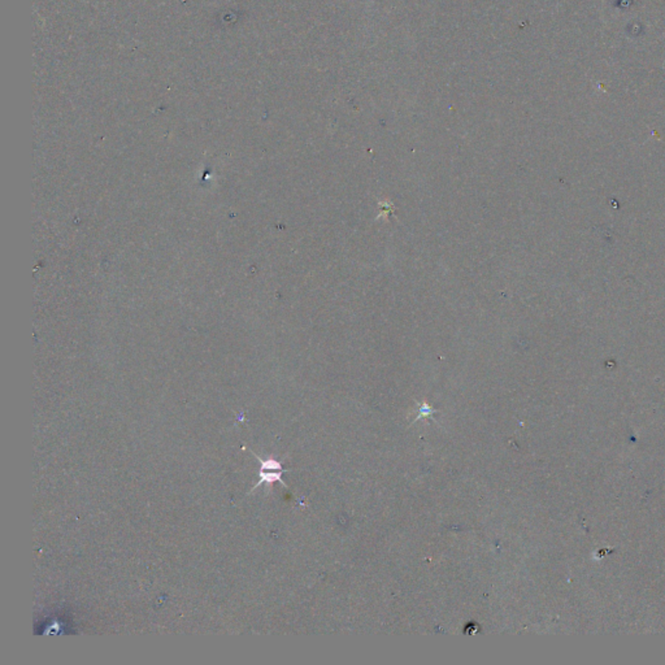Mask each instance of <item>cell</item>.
<instances>
[{"mask_svg":"<svg viewBox=\"0 0 665 665\" xmlns=\"http://www.w3.org/2000/svg\"><path fill=\"white\" fill-rule=\"evenodd\" d=\"M434 412H435V410H433L431 406H428V404H422V406H420V412H419V417H417V419H420V417H428V416H431Z\"/></svg>","mask_w":665,"mask_h":665,"instance_id":"2","label":"cell"},{"mask_svg":"<svg viewBox=\"0 0 665 665\" xmlns=\"http://www.w3.org/2000/svg\"><path fill=\"white\" fill-rule=\"evenodd\" d=\"M256 459L259 460L260 464H262L260 473H259L260 481L255 485L254 489L253 490L257 489V488H259L260 485H263L264 482L265 483H273L275 481L281 482L284 486L287 488L286 482L282 481V474H284L285 472H287V470H282V465H281L280 461L272 459V458H271V459L263 460L260 459L259 456H256Z\"/></svg>","mask_w":665,"mask_h":665,"instance_id":"1","label":"cell"}]
</instances>
